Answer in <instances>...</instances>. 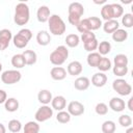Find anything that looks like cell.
Instances as JSON below:
<instances>
[{
    "label": "cell",
    "mask_w": 133,
    "mask_h": 133,
    "mask_svg": "<svg viewBox=\"0 0 133 133\" xmlns=\"http://www.w3.org/2000/svg\"><path fill=\"white\" fill-rule=\"evenodd\" d=\"M31 37H32L31 30L28 28H23L16 35L12 36L14 46L19 49H23L28 45V42L31 39Z\"/></svg>",
    "instance_id": "5"
},
{
    "label": "cell",
    "mask_w": 133,
    "mask_h": 133,
    "mask_svg": "<svg viewBox=\"0 0 133 133\" xmlns=\"http://www.w3.org/2000/svg\"><path fill=\"white\" fill-rule=\"evenodd\" d=\"M51 78L56 81H61L66 77V70L62 66H54L50 71Z\"/></svg>",
    "instance_id": "15"
},
{
    "label": "cell",
    "mask_w": 133,
    "mask_h": 133,
    "mask_svg": "<svg viewBox=\"0 0 133 133\" xmlns=\"http://www.w3.org/2000/svg\"><path fill=\"white\" fill-rule=\"evenodd\" d=\"M94 38H96V35H95V33L92 31L83 32V33H81V37H80V39L83 42V44L87 43V42H89V41H91Z\"/></svg>",
    "instance_id": "41"
},
{
    "label": "cell",
    "mask_w": 133,
    "mask_h": 133,
    "mask_svg": "<svg viewBox=\"0 0 133 133\" xmlns=\"http://www.w3.org/2000/svg\"><path fill=\"white\" fill-rule=\"evenodd\" d=\"M56 121L60 124H66L71 121V114L68 111H64V110L58 111V113L56 115Z\"/></svg>",
    "instance_id": "34"
},
{
    "label": "cell",
    "mask_w": 133,
    "mask_h": 133,
    "mask_svg": "<svg viewBox=\"0 0 133 133\" xmlns=\"http://www.w3.org/2000/svg\"><path fill=\"white\" fill-rule=\"evenodd\" d=\"M122 24L126 28H131L133 26V15L132 14H125L122 16Z\"/></svg>",
    "instance_id": "37"
},
{
    "label": "cell",
    "mask_w": 133,
    "mask_h": 133,
    "mask_svg": "<svg viewBox=\"0 0 133 133\" xmlns=\"http://www.w3.org/2000/svg\"><path fill=\"white\" fill-rule=\"evenodd\" d=\"M11 65L16 70L24 68L26 65V63H25V59H24L23 54H15L11 57Z\"/></svg>",
    "instance_id": "27"
},
{
    "label": "cell",
    "mask_w": 133,
    "mask_h": 133,
    "mask_svg": "<svg viewBox=\"0 0 133 133\" xmlns=\"http://www.w3.org/2000/svg\"><path fill=\"white\" fill-rule=\"evenodd\" d=\"M98 53L102 56V55H107L110 51H111V44L107 41H102L101 43H99L98 45Z\"/></svg>",
    "instance_id": "31"
},
{
    "label": "cell",
    "mask_w": 133,
    "mask_h": 133,
    "mask_svg": "<svg viewBox=\"0 0 133 133\" xmlns=\"http://www.w3.org/2000/svg\"><path fill=\"white\" fill-rule=\"evenodd\" d=\"M24 59H25V63L27 65H32L36 62L37 60V55L33 50H25L23 53Z\"/></svg>",
    "instance_id": "23"
},
{
    "label": "cell",
    "mask_w": 133,
    "mask_h": 133,
    "mask_svg": "<svg viewBox=\"0 0 133 133\" xmlns=\"http://www.w3.org/2000/svg\"><path fill=\"white\" fill-rule=\"evenodd\" d=\"M12 39V33L9 29H1L0 30V51H4L8 46L10 41Z\"/></svg>",
    "instance_id": "11"
},
{
    "label": "cell",
    "mask_w": 133,
    "mask_h": 133,
    "mask_svg": "<svg viewBox=\"0 0 133 133\" xmlns=\"http://www.w3.org/2000/svg\"><path fill=\"white\" fill-rule=\"evenodd\" d=\"M36 42L39 46H47L51 42V35L47 30H39L36 34Z\"/></svg>",
    "instance_id": "20"
},
{
    "label": "cell",
    "mask_w": 133,
    "mask_h": 133,
    "mask_svg": "<svg viewBox=\"0 0 133 133\" xmlns=\"http://www.w3.org/2000/svg\"><path fill=\"white\" fill-rule=\"evenodd\" d=\"M22 129V124L18 119H10L8 122V130L12 133H18Z\"/></svg>",
    "instance_id": "35"
},
{
    "label": "cell",
    "mask_w": 133,
    "mask_h": 133,
    "mask_svg": "<svg viewBox=\"0 0 133 133\" xmlns=\"http://www.w3.org/2000/svg\"><path fill=\"white\" fill-rule=\"evenodd\" d=\"M0 133H6V128L2 123H0Z\"/></svg>",
    "instance_id": "45"
},
{
    "label": "cell",
    "mask_w": 133,
    "mask_h": 133,
    "mask_svg": "<svg viewBox=\"0 0 133 133\" xmlns=\"http://www.w3.org/2000/svg\"><path fill=\"white\" fill-rule=\"evenodd\" d=\"M96 4H102V3H104V4H106V0H101V1H94Z\"/></svg>",
    "instance_id": "46"
},
{
    "label": "cell",
    "mask_w": 133,
    "mask_h": 133,
    "mask_svg": "<svg viewBox=\"0 0 133 133\" xmlns=\"http://www.w3.org/2000/svg\"><path fill=\"white\" fill-rule=\"evenodd\" d=\"M101 58H102V56L98 52H90L87 55L86 60H87V63H88L89 66L97 68L98 64H99V62H100V60H101Z\"/></svg>",
    "instance_id": "26"
},
{
    "label": "cell",
    "mask_w": 133,
    "mask_h": 133,
    "mask_svg": "<svg viewBox=\"0 0 133 133\" xmlns=\"http://www.w3.org/2000/svg\"><path fill=\"white\" fill-rule=\"evenodd\" d=\"M7 100V95H6V91L3 90V89H0V104H3L5 103V101Z\"/></svg>",
    "instance_id": "43"
},
{
    "label": "cell",
    "mask_w": 133,
    "mask_h": 133,
    "mask_svg": "<svg viewBox=\"0 0 133 133\" xmlns=\"http://www.w3.org/2000/svg\"><path fill=\"white\" fill-rule=\"evenodd\" d=\"M80 43V37L75 34V33H71V34H68L66 37H65V44L68 47L70 48H75L79 45Z\"/></svg>",
    "instance_id": "29"
},
{
    "label": "cell",
    "mask_w": 133,
    "mask_h": 133,
    "mask_svg": "<svg viewBox=\"0 0 133 133\" xmlns=\"http://www.w3.org/2000/svg\"><path fill=\"white\" fill-rule=\"evenodd\" d=\"M89 84H90V80L85 77V76H81V77H78L75 81H74V87L79 90V91H84L86 90L88 87H89Z\"/></svg>",
    "instance_id": "16"
},
{
    "label": "cell",
    "mask_w": 133,
    "mask_h": 133,
    "mask_svg": "<svg viewBox=\"0 0 133 133\" xmlns=\"http://www.w3.org/2000/svg\"><path fill=\"white\" fill-rule=\"evenodd\" d=\"M68 12H69V23L71 25L77 26L78 23L81 21V17L84 14V7L80 2H72L69 5L68 8Z\"/></svg>",
    "instance_id": "3"
},
{
    "label": "cell",
    "mask_w": 133,
    "mask_h": 133,
    "mask_svg": "<svg viewBox=\"0 0 133 133\" xmlns=\"http://www.w3.org/2000/svg\"><path fill=\"white\" fill-rule=\"evenodd\" d=\"M118 124L124 128H129L132 125V118L128 114H122L118 117Z\"/></svg>",
    "instance_id": "36"
},
{
    "label": "cell",
    "mask_w": 133,
    "mask_h": 133,
    "mask_svg": "<svg viewBox=\"0 0 133 133\" xmlns=\"http://www.w3.org/2000/svg\"><path fill=\"white\" fill-rule=\"evenodd\" d=\"M128 38V32L125 29H121L118 28L117 30H115L112 33V39L116 43H123Z\"/></svg>",
    "instance_id": "25"
},
{
    "label": "cell",
    "mask_w": 133,
    "mask_h": 133,
    "mask_svg": "<svg viewBox=\"0 0 133 133\" xmlns=\"http://www.w3.org/2000/svg\"><path fill=\"white\" fill-rule=\"evenodd\" d=\"M51 105H52V109H55L57 111H61L66 106V100L63 96H56L52 99Z\"/></svg>",
    "instance_id": "18"
},
{
    "label": "cell",
    "mask_w": 133,
    "mask_h": 133,
    "mask_svg": "<svg viewBox=\"0 0 133 133\" xmlns=\"http://www.w3.org/2000/svg\"><path fill=\"white\" fill-rule=\"evenodd\" d=\"M102 26L105 33H113L115 30L118 29L119 23L117 20H109V21H105V23Z\"/></svg>",
    "instance_id": "22"
},
{
    "label": "cell",
    "mask_w": 133,
    "mask_h": 133,
    "mask_svg": "<svg viewBox=\"0 0 133 133\" xmlns=\"http://www.w3.org/2000/svg\"><path fill=\"white\" fill-rule=\"evenodd\" d=\"M124 15V8L118 3H106L101 8V17L105 21L116 20Z\"/></svg>",
    "instance_id": "1"
},
{
    "label": "cell",
    "mask_w": 133,
    "mask_h": 133,
    "mask_svg": "<svg viewBox=\"0 0 133 133\" xmlns=\"http://www.w3.org/2000/svg\"><path fill=\"white\" fill-rule=\"evenodd\" d=\"M52 116H53V109H52V107H50L48 105H42L36 110V112L34 114V118L38 123L46 122V121L50 119Z\"/></svg>",
    "instance_id": "9"
},
{
    "label": "cell",
    "mask_w": 133,
    "mask_h": 133,
    "mask_svg": "<svg viewBox=\"0 0 133 133\" xmlns=\"http://www.w3.org/2000/svg\"><path fill=\"white\" fill-rule=\"evenodd\" d=\"M101 129H102L103 133H114L116 126H115V123L113 121H105L102 124Z\"/></svg>",
    "instance_id": "33"
},
{
    "label": "cell",
    "mask_w": 133,
    "mask_h": 133,
    "mask_svg": "<svg viewBox=\"0 0 133 133\" xmlns=\"http://www.w3.org/2000/svg\"><path fill=\"white\" fill-rule=\"evenodd\" d=\"M1 71H2V63L0 62V72H1Z\"/></svg>",
    "instance_id": "48"
},
{
    "label": "cell",
    "mask_w": 133,
    "mask_h": 133,
    "mask_svg": "<svg viewBox=\"0 0 133 133\" xmlns=\"http://www.w3.org/2000/svg\"><path fill=\"white\" fill-rule=\"evenodd\" d=\"M107 83V76L102 73V72H99V73H96L92 75L91 77V84L96 87H103L105 84Z\"/></svg>",
    "instance_id": "17"
},
{
    "label": "cell",
    "mask_w": 133,
    "mask_h": 133,
    "mask_svg": "<svg viewBox=\"0 0 133 133\" xmlns=\"http://www.w3.org/2000/svg\"><path fill=\"white\" fill-rule=\"evenodd\" d=\"M133 98L131 97L129 100H128V109L130 110V111H133Z\"/></svg>",
    "instance_id": "44"
},
{
    "label": "cell",
    "mask_w": 133,
    "mask_h": 133,
    "mask_svg": "<svg viewBox=\"0 0 133 133\" xmlns=\"http://www.w3.org/2000/svg\"><path fill=\"white\" fill-rule=\"evenodd\" d=\"M95 111H96V113L99 114V115H105V114H107V112H108V106H107L105 103H103V102L98 103V104L96 105V107H95Z\"/></svg>",
    "instance_id": "40"
},
{
    "label": "cell",
    "mask_w": 133,
    "mask_h": 133,
    "mask_svg": "<svg viewBox=\"0 0 133 133\" xmlns=\"http://www.w3.org/2000/svg\"><path fill=\"white\" fill-rule=\"evenodd\" d=\"M85 111L84 105L79 101H71L68 105V112L71 116H79L82 115Z\"/></svg>",
    "instance_id": "10"
},
{
    "label": "cell",
    "mask_w": 133,
    "mask_h": 133,
    "mask_svg": "<svg viewBox=\"0 0 133 133\" xmlns=\"http://www.w3.org/2000/svg\"><path fill=\"white\" fill-rule=\"evenodd\" d=\"M128 66H119V65H114L112 68V72L115 76L117 77H124L128 73Z\"/></svg>",
    "instance_id": "39"
},
{
    "label": "cell",
    "mask_w": 133,
    "mask_h": 133,
    "mask_svg": "<svg viewBox=\"0 0 133 133\" xmlns=\"http://www.w3.org/2000/svg\"><path fill=\"white\" fill-rule=\"evenodd\" d=\"M51 14H50V8L47 6V5H42L37 8V11H36V18H37V21L41 22V23H45V22H48L49 18H50Z\"/></svg>",
    "instance_id": "13"
},
{
    "label": "cell",
    "mask_w": 133,
    "mask_h": 133,
    "mask_svg": "<svg viewBox=\"0 0 133 133\" xmlns=\"http://www.w3.org/2000/svg\"><path fill=\"white\" fill-rule=\"evenodd\" d=\"M98 45H99V42H98V39L97 38H94V39H91V41H89V42H87V43H84L83 44V47H84V49L87 51V52H94L95 50H97L98 49Z\"/></svg>",
    "instance_id": "38"
},
{
    "label": "cell",
    "mask_w": 133,
    "mask_h": 133,
    "mask_svg": "<svg viewBox=\"0 0 133 133\" xmlns=\"http://www.w3.org/2000/svg\"><path fill=\"white\" fill-rule=\"evenodd\" d=\"M69 56V50L65 46H58L50 54V62L56 66H60L66 60Z\"/></svg>",
    "instance_id": "6"
},
{
    "label": "cell",
    "mask_w": 133,
    "mask_h": 133,
    "mask_svg": "<svg viewBox=\"0 0 133 133\" xmlns=\"http://www.w3.org/2000/svg\"><path fill=\"white\" fill-rule=\"evenodd\" d=\"M19 101L16 98H8L4 103V108L8 112H15L19 109Z\"/></svg>",
    "instance_id": "24"
},
{
    "label": "cell",
    "mask_w": 133,
    "mask_h": 133,
    "mask_svg": "<svg viewBox=\"0 0 133 133\" xmlns=\"http://www.w3.org/2000/svg\"><path fill=\"white\" fill-rule=\"evenodd\" d=\"M112 88L114 91H116L119 96H129L132 92V86L130 83H128L125 79L117 78L112 82Z\"/></svg>",
    "instance_id": "7"
},
{
    "label": "cell",
    "mask_w": 133,
    "mask_h": 133,
    "mask_svg": "<svg viewBox=\"0 0 133 133\" xmlns=\"http://www.w3.org/2000/svg\"><path fill=\"white\" fill-rule=\"evenodd\" d=\"M82 70H83V66H82L81 62L78 61V60L71 61L68 64V68H66V71H68L69 75H71V76H78V75H80L82 73Z\"/></svg>",
    "instance_id": "14"
},
{
    "label": "cell",
    "mask_w": 133,
    "mask_h": 133,
    "mask_svg": "<svg viewBox=\"0 0 133 133\" xmlns=\"http://www.w3.org/2000/svg\"><path fill=\"white\" fill-rule=\"evenodd\" d=\"M23 133H39V125L37 122H27L24 125Z\"/></svg>",
    "instance_id": "28"
},
{
    "label": "cell",
    "mask_w": 133,
    "mask_h": 133,
    "mask_svg": "<svg viewBox=\"0 0 133 133\" xmlns=\"http://www.w3.org/2000/svg\"><path fill=\"white\" fill-rule=\"evenodd\" d=\"M125 107H126L125 101L121 98L113 97L109 101V108L111 110H113L114 112H122L125 110Z\"/></svg>",
    "instance_id": "12"
},
{
    "label": "cell",
    "mask_w": 133,
    "mask_h": 133,
    "mask_svg": "<svg viewBox=\"0 0 133 133\" xmlns=\"http://www.w3.org/2000/svg\"><path fill=\"white\" fill-rule=\"evenodd\" d=\"M113 63H114V65L128 66V63H129L128 56L125 54H116L113 58Z\"/></svg>",
    "instance_id": "32"
},
{
    "label": "cell",
    "mask_w": 133,
    "mask_h": 133,
    "mask_svg": "<svg viewBox=\"0 0 133 133\" xmlns=\"http://www.w3.org/2000/svg\"><path fill=\"white\" fill-rule=\"evenodd\" d=\"M30 19V10L29 6L24 3L20 2L15 7V16H14V22L18 26H24L29 22Z\"/></svg>",
    "instance_id": "2"
},
{
    "label": "cell",
    "mask_w": 133,
    "mask_h": 133,
    "mask_svg": "<svg viewBox=\"0 0 133 133\" xmlns=\"http://www.w3.org/2000/svg\"><path fill=\"white\" fill-rule=\"evenodd\" d=\"M22 78V74L18 70H7L1 74V81L4 84L11 85L18 83Z\"/></svg>",
    "instance_id": "8"
},
{
    "label": "cell",
    "mask_w": 133,
    "mask_h": 133,
    "mask_svg": "<svg viewBox=\"0 0 133 133\" xmlns=\"http://www.w3.org/2000/svg\"><path fill=\"white\" fill-rule=\"evenodd\" d=\"M126 133H133V128H132V127H129V128L126 130Z\"/></svg>",
    "instance_id": "47"
},
{
    "label": "cell",
    "mask_w": 133,
    "mask_h": 133,
    "mask_svg": "<svg viewBox=\"0 0 133 133\" xmlns=\"http://www.w3.org/2000/svg\"><path fill=\"white\" fill-rule=\"evenodd\" d=\"M77 27V30L81 33L83 32H86V31H89L88 29V26H87V23H86V20L85 19H81V21L78 23V25L76 26Z\"/></svg>",
    "instance_id": "42"
},
{
    "label": "cell",
    "mask_w": 133,
    "mask_h": 133,
    "mask_svg": "<svg viewBox=\"0 0 133 133\" xmlns=\"http://www.w3.org/2000/svg\"><path fill=\"white\" fill-rule=\"evenodd\" d=\"M85 20H86V23H87L89 31L98 30L103 25L102 20L100 18H98V17H89V18H85Z\"/></svg>",
    "instance_id": "21"
},
{
    "label": "cell",
    "mask_w": 133,
    "mask_h": 133,
    "mask_svg": "<svg viewBox=\"0 0 133 133\" xmlns=\"http://www.w3.org/2000/svg\"><path fill=\"white\" fill-rule=\"evenodd\" d=\"M48 26H49L50 33H52L53 35H62L66 30L64 21L58 15L50 16L48 20Z\"/></svg>",
    "instance_id": "4"
},
{
    "label": "cell",
    "mask_w": 133,
    "mask_h": 133,
    "mask_svg": "<svg viewBox=\"0 0 133 133\" xmlns=\"http://www.w3.org/2000/svg\"><path fill=\"white\" fill-rule=\"evenodd\" d=\"M111 66H112L111 60H110L109 58H107V57L104 56V57L101 58V60H100V62H99V64H98L97 68L100 70V72L104 73V72L109 71V70L111 69Z\"/></svg>",
    "instance_id": "30"
},
{
    "label": "cell",
    "mask_w": 133,
    "mask_h": 133,
    "mask_svg": "<svg viewBox=\"0 0 133 133\" xmlns=\"http://www.w3.org/2000/svg\"><path fill=\"white\" fill-rule=\"evenodd\" d=\"M52 99H53L52 92L48 89H41L37 94V100L43 105H48L49 103H51Z\"/></svg>",
    "instance_id": "19"
}]
</instances>
